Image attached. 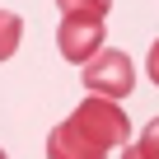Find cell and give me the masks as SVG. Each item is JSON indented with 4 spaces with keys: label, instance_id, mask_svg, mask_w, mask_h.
<instances>
[{
    "label": "cell",
    "instance_id": "obj_3",
    "mask_svg": "<svg viewBox=\"0 0 159 159\" xmlns=\"http://www.w3.org/2000/svg\"><path fill=\"white\" fill-rule=\"evenodd\" d=\"M80 80H84V89H89L94 98L117 103V98H126V94L136 89V66H131V56H126V52L108 47V52H94V56L84 61Z\"/></svg>",
    "mask_w": 159,
    "mask_h": 159
},
{
    "label": "cell",
    "instance_id": "obj_5",
    "mask_svg": "<svg viewBox=\"0 0 159 159\" xmlns=\"http://www.w3.org/2000/svg\"><path fill=\"white\" fill-rule=\"evenodd\" d=\"M131 150H136L140 159H159V117L145 122V131H140V140H136Z\"/></svg>",
    "mask_w": 159,
    "mask_h": 159
},
{
    "label": "cell",
    "instance_id": "obj_2",
    "mask_svg": "<svg viewBox=\"0 0 159 159\" xmlns=\"http://www.w3.org/2000/svg\"><path fill=\"white\" fill-rule=\"evenodd\" d=\"M103 24H108V5L103 0H66L61 5V28H56L61 56L84 66L94 52H103Z\"/></svg>",
    "mask_w": 159,
    "mask_h": 159
},
{
    "label": "cell",
    "instance_id": "obj_4",
    "mask_svg": "<svg viewBox=\"0 0 159 159\" xmlns=\"http://www.w3.org/2000/svg\"><path fill=\"white\" fill-rule=\"evenodd\" d=\"M19 38H24V24H19V14L0 10V61H10V56L19 52Z\"/></svg>",
    "mask_w": 159,
    "mask_h": 159
},
{
    "label": "cell",
    "instance_id": "obj_7",
    "mask_svg": "<svg viewBox=\"0 0 159 159\" xmlns=\"http://www.w3.org/2000/svg\"><path fill=\"white\" fill-rule=\"evenodd\" d=\"M122 159H140V154H136V150H131V145H126V150H122Z\"/></svg>",
    "mask_w": 159,
    "mask_h": 159
},
{
    "label": "cell",
    "instance_id": "obj_8",
    "mask_svg": "<svg viewBox=\"0 0 159 159\" xmlns=\"http://www.w3.org/2000/svg\"><path fill=\"white\" fill-rule=\"evenodd\" d=\"M0 159H5V150H0Z\"/></svg>",
    "mask_w": 159,
    "mask_h": 159
},
{
    "label": "cell",
    "instance_id": "obj_6",
    "mask_svg": "<svg viewBox=\"0 0 159 159\" xmlns=\"http://www.w3.org/2000/svg\"><path fill=\"white\" fill-rule=\"evenodd\" d=\"M145 75H150V84H159V38L150 47V61H145Z\"/></svg>",
    "mask_w": 159,
    "mask_h": 159
},
{
    "label": "cell",
    "instance_id": "obj_1",
    "mask_svg": "<svg viewBox=\"0 0 159 159\" xmlns=\"http://www.w3.org/2000/svg\"><path fill=\"white\" fill-rule=\"evenodd\" d=\"M126 136H131V122L117 103L84 98L61 126H52L47 159H108V150L122 145Z\"/></svg>",
    "mask_w": 159,
    "mask_h": 159
}]
</instances>
